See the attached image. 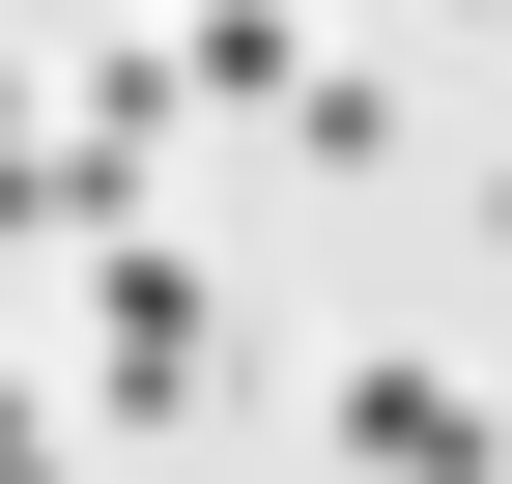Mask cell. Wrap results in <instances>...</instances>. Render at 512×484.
<instances>
[{
    "instance_id": "1",
    "label": "cell",
    "mask_w": 512,
    "mask_h": 484,
    "mask_svg": "<svg viewBox=\"0 0 512 484\" xmlns=\"http://www.w3.org/2000/svg\"><path fill=\"white\" fill-rule=\"evenodd\" d=\"M200 371H228V285L171 257V228H114V257H86V456H114V428H171Z\"/></svg>"
},
{
    "instance_id": "2",
    "label": "cell",
    "mask_w": 512,
    "mask_h": 484,
    "mask_svg": "<svg viewBox=\"0 0 512 484\" xmlns=\"http://www.w3.org/2000/svg\"><path fill=\"white\" fill-rule=\"evenodd\" d=\"M313 456H342V484H512V428L456 371H313Z\"/></svg>"
},
{
    "instance_id": "3",
    "label": "cell",
    "mask_w": 512,
    "mask_h": 484,
    "mask_svg": "<svg viewBox=\"0 0 512 484\" xmlns=\"http://www.w3.org/2000/svg\"><path fill=\"white\" fill-rule=\"evenodd\" d=\"M171 86H200V114H285V86H313V29H285V0H200V29H171Z\"/></svg>"
},
{
    "instance_id": "4",
    "label": "cell",
    "mask_w": 512,
    "mask_h": 484,
    "mask_svg": "<svg viewBox=\"0 0 512 484\" xmlns=\"http://www.w3.org/2000/svg\"><path fill=\"white\" fill-rule=\"evenodd\" d=\"M0 484H86V428H57V399H0Z\"/></svg>"
},
{
    "instance_id": "5",
    "label": "cell",
    "mask_w": 512,
    "mask_h": 484,
    "mask_svg": "<svg viewBox=\"0 0 512 484\" xmlns=\"http://www.w3.org/2000/svg\"><path fill=\"white\" fill-rule=\"evenodd\" d=\"M0 29H86V0H0Z\"/></svg>"
}]
</instances>
